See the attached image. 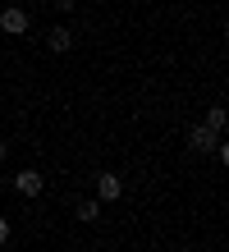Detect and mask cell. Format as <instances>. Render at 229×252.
I'll return each instance as SVG.
<instances>
[{
    "mask_svg": "<svg viewBox=\"0 0 229 252\" xmlns=\"http://www.w3.org/2000/svg\"><path fill=\"white\" fill-rule=\"evenodd\" d=\"M97 197H101V202L124 197V184H119V174H110V170H101V174H97Z\"/></svg>",
    "mask_w": 229,
    "mask_h": 252,
    "instance_id": "6da1fadb",
    "label": "cell"
},
{
    "mask_svg": "<svg viewBox=\"0 0 229 252\" xmlns=\"http://www.w3.org/2000/svg\"><path fill=\"white\" fill-rule=\"evenodd\" d=\"M0 28H5V32H14V37H23V32H28V14H23L19 5L0 9Z\"/></svg>",
    "mask_w": 229,
    "mask_h": 252,
    "instance_id": "7a4b0ae2",
    "label": "cell"
},
{
    "mask_svg": "<svg viewBox=\"0 0 229 252\" xmlns=\"http://www.w3.org/2000/svg\"><path fill=\"white\" fill-rule=\"evenodd\" d=\"M14 188H19L23 197H37V192L46 188V179H41L37 170H19V179H14Z\"/></svg>",
    "mask_w": 229,
    "mask_h": 252,
    "instance_id": "3957f363",
    "label": "cell"
},
{
    "mask_svg": "<svg viewBox=\"0 0 229 252\" xmlns=\"http://www.w3.org/2000/svg\"><path fill=\"white\" fill-rule=\"evenodd\" d=\"M216 142H220V138H216V133H211L206 124H197V128L188 133V147H193V152H211Z\"/></svg>",
    "mask_w": 229,
    "mask_h": 252,
    "instance_id": "277c9868",
    "label": "cell"
},
{
    "mask_svg": "<svg viewBox=\"0 0 229 252\" xmlns=\"http://www.w3.org/2000/svg\"><path fill=\"white\" fill-rule=\"evenodd\" d=\"M46 46H51L55 55H65L73 46V32H69V28H51V32H46Z\"/></svg>",
    "mask_w": 229,
    "mask_h": 252,
    "instance_id": "5b68a950",
    "label": "cell"
},
{
    "mask_svg": "<svg viewBox=\"0 0 229 252\" xmlns=\"http://www.w3.org/2000/svg\"><path fill=\"white\" fill-rule=\"evenodd\" d=\"M73 216H78L83 225H92V220H101V202H92V197H83L78 206H73Z\"/></svg>",
    "mask_w": 229,
    "mask_h": 252,
    "instance_id": "8992f818",
    "label": "cell"
},
{
    "mask_svg": "<svg viewBox=\"0 0 229 252\" xmlns=\"http://www.w3.org/2000/svg\"><path fill=\"white\" fill-rule=\"evenodd\" d=\"M225 124H229L225 106H211V110H206V128H211V133H216V138H220V133H225Z\"/></svg>",
    "mask_w": 229,
    "mask_h": 252,
    "instance_id": "52a82bcc",
    "label": "cell"
},
{
    "mask_svg": "<svg viewBox=\"0 0 229 252\" xmlns=\"http://www.w3.org/2000/svg\"><path fill=\"white\" fill-rule=\"evenodd\" d=\"M0 243H9V220L0 216Z\"/></svg>",
    "mask_w": 229,
    "mask_h": 252,
    "instance_id": "ba28073f",
    "label": "cell"
},
{
    "mask_svg": "<svg viewBox=\"0 0 229 252\" xmlns=\"http://www.w3.org/2000/svg\"><path fill=\"white\" fill-rule=\"evenodd\" d=\"M51 5H55V9H73L78 0H51Z\"/></svg>",
    "mask_w": 229,
    "mask_h": 252,
    "instance_id": "9c48e42d",
    "label": "cell"
},
{
    "mask_svg": "<svg viewBox=\"0 0 229 252\" xmlns=\"http://www.w3.org/2000/svg\"><path fill=\"white\" fill-rule=\"evenodd\" d=\"M5 152H9V147H5V142H0V165H5Z\"/></svg>",
    "mask_w": 229,
    "mask_h": 252,
    "instance_id": "30bf717a",
    "label": "cell"
}]
</instances>
